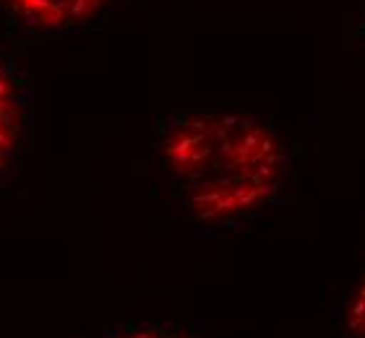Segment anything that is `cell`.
Instances as JSON below:
<instances>
[{
    "label": "cell",
    "mask_w": 365,
    "mask_h": 338,
    "mask_svg": "<svg viewBox=\"0 0 365 338\" xmlns=\"http://www.w3.org/2000/svg\"><path fill=\"white\" fill-rule=\"evenodd\" d=\"M154 162L170 196L201 229L225 232L279 201L289 149L272 122L232 107H178L154 128Z\"/></svg>",
    "instance_id": "cell-1"
},
{
    "label": "cell",
    "mask_w": 365,
    "mask_h": 338,
    "mask_svg": "<svg viewBox=\"0 0 365 338\" xmlns=\"http://www.w3.org/2000/svg\"><path fill=\"white\" fill-rule=\"evenodd\" d=\"M31 133V91L19 63L0 47V182L21 164Z\"/></svg>",
    "instance_id": "cell-2"
},
{
    "label": "cell",
    "mask_w": 365,
    "mask_h": 338,
    "mask_svg": "<svg viewBox=\"0 0 365 338\" xmlns=\"http://www.w3.org/2000/svg\"><path fill=\"white\" fill-rule=\"evenodd\" d=\"M110 0H0L16 23L37 31H71L91 23Z\"/></svg>",
    "instance_id": "cell-3"
},
{
    "label": "cell",
    "mask_w": 365,
    "mask_h": 338,
    "mask_svg": "<svg viewBox=\"0 0 365 338\" xmlns=\"http://www.w3.org/2000/svg\"><path fill=\"white\" fill-rule=\"evenodd\" d=\"M329 338H365V265L352 286L350 297L344 300L342 312L336 315Z\"/></svg>",
    "instance_id": "cell-4"
},
{
    "label": "cell",
    "mask_w": 365,
    "mask_h": 338,
    "mask_svg": "<svg viewBox=\"0 0 365 338\" xmlns=\"http://www.w3.org/2000/svg\"><path fill=\"white\" fill-rule=\"evenodd\" d=\"M99 338H206L185 325L173 323H128L118 328H107Z\"/></svg>",
    "instance_id": "cell-5"
},
{
    "label": "cell",
    "mask_w": 365,
    "mask_h": 338,
    "mask_svg": "<svg viewBox=\"0 0 365 338\" xmlns=\"http://www.w3.org/2000/svg\"><path fill=\"white\" fill-rule=\"evenodd\" d=\"M360 34H363V39H365V0H363V6H360Z\"/></svg>",
    "instance_id": "cell-6"
}]
</instances>
